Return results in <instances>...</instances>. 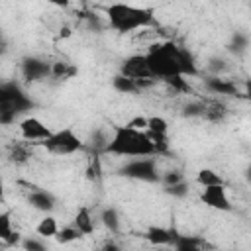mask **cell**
I'll use <instances>...</instances> for the list:
<instances>
[{"mask_svg":"<svg viewBox=\"0 0 251 251\" xmlns=\"http://www.w3.org/2000/svg\"><path fill=\"white\" fill-rule=\"evenodd\" d=\"M143 235H145V239H147L151 245H155V247H169V245H173V243L176 241V237H178V233H176L175 229L163 227V226H151V227L145 229Z\"/></svg>","mask_w":251,"mask_h":251,"instance_id":"11","label":"cell"},{"mask_svg":"<svg viewBox=\"0 0 251 251\" xmlns=\"http://www.w3.org/2000/svg\"><path fill=\"white\" fill-rule=\"evenodd\" d=\"M106 155L116 157H155V147L145 131H137L124 126H114L112 135L108 137V143L104 147Z\"/></svg>","mask_w":251,"mask_h":251,"instance_id":"2","label":"cell"},{"mask_svg":"<svg viewBox=\"0 0 251 251\" xmlns=\"http://www.w3.org/2000/svg\"><path fill=\"white\" fill-rule=\"evenodd\" d=\"M196 184H200L202 188H206V186H218V184H224V178L214 169H200L198 175H196Z\"/></svg>","mask_w":251,"mask_h":251,"instance_id":"20","label":"cell"},{"mask_svg":"<svg viewBox=\"0 0 251 251\" xmlns=\"http://www.w3.org/2000/svg\"><path fill=\"white\" fill-rule=\"evenodd\" d=\"M126 126L131 127V129H137V131H145V129H147V118H145V116H135V118H131Z\"/></svg>","mask_w":251,"mask_h":251,"instance_id":"34","label":"cell"},{"mask_svg":"<svg viewBox=\"0 0 251 251\" xmlns=\"http://www.w3.org/2000/svg\"><path fill=\"white\" fill-rule=\"evenodd\" d=\"M6 51H8V43H6L4 39H0V57H2Z\"/></svg>","mask_w":251,"mask_h":251,"instance_id":"37","label":"cell"},{"mask_svg":"<svg viewBox=\"0 0 251 251\" xmlns=\"http://www.w3.org/2000/svg\"><path fill=\"white\" fill-rule=\"evenodd\" d=\"M120 175L122 176H127V178H133V180H141V182H159L161 180V175H159L155 157L131 159V161H127L120 169Z\"/></svg>","mask_w":251,"mask_h":251,"instance_id":"6","label":"cell"},{"mask_svg":"<svg viewBox=\"0 0 251 251\" xmlns=\"http://www.w3.org/2000/svg\"><path fill=\"white\" fill-rule=\"evenodd\" d=\"M73 226L82 233V235H92L94 233V218H92V212L88 206H80L75 214V220H73Z\"/></svg>","mask_w":251,"mask_h":251,"instance_id":"16","label":"cell"},{"mask_svg":"<svg viewBox=\"0 0 251 251\" xmlns=\"http://www.w3.org/2000/svg\"><path fill=\"white\" fill-rule=\"evenodd\" d=\"M153 251H163V249H161V247H155V249H153Z\"/></svg>","mask_w":251,"mask_h":251,"instance_id":"39","label":"cell"},{"mask_svg":"<svg viewBox=\"0 0 251 251\" xmlns=\"http://www.w3.org/2000/svg\"><path fill=\"white\" fill-rule=\"evenodd\" d=\"M80 237H82V233L75 226H65V227H59V231H57V235L53 239L59 245H67V243H73V241H76Z\"/></svg>","mask_w":251,"mask_h":251,"instance_id":"23","label":"cell"},{"mask_svg":"<svg viewBox=\"0 0 251 251\" xmlns=\"http://www.w3.org/2000/svg\"><path fill=\"white\" fill-rule=\"evenodd\" d=\"M155 80L153 78H145V80H131V78H126L122 75H114L112 78V86L114 90H118L120 94H137L149 86H153Z\"/></svg>","mask_w":251,"mask_h":251,"instance_id":"12","label":"cell"},{"mask_svg":"<svg viewBox=\"0 0 251 251\" xmlns=\"http://www.w3.org/2000/svg\"><path fill=\"white\" fill-rule=\"evenodd\" d=\"M208 69L214 73L212 76H220V73H224V71L227 69V65H226V61H224V59H220V57H214V59H210V65H208Z\"/></svg>","mask_w":251,"mask_h":251,"instance_id":"33","label":"cell"},{"mask_svg":"<svg viewBox=\"0 0 251 251\" xmlns=\"http://www.w3.org/2000/svg\"><path fill=\"white\" fill-rule=\"evenodd\" d=\"M86 178L92 182H98L102 178V161H100V153L90 155L88 167H86Z\"/></svg>","mask_w":251,"mask_h":251,"instance_id":"25","label":"cell"},{"mask_svg":"<svg viewBox=\"0 0 251 251\" xmlns=\"http://www.w3.org/2000/svg\"><path fill=\"white\" fill-rule=\"evenodd\" d=\"M247 45H249L247 35H243V33H235V35H233V41H231V45H229V49L235 51V53H243V51L247 49Z\"/></svg>","mask_w":251,"mask_h":251,"instance_id":"32","label":"cell"},{"mask_svg":"<svg viewBox=\"0 0 251 251\" xmlns=\"http://www.w3.org/2000/svg\"><path fill=\"white\" fill-rule=\"evenodd\" d=\"M165 192H167V194H171V196H175V198H184V196L188 194V182H186V180H182V182H178V184L167 186V188H165Z\"/></svg>","mask_w":251,"mask_h":251,"instance_id":"31","label":"cell"},{"mask_svg":"<svg viewBox=\"0 0 251 251\" xmlns=\"http://www.w3.org/2000/svg\"><path fill=\"white\" fill-rule=\"evenodd\" d=\"M100 222L106 229H110V233H120V226H122V220H120V214L114 206H108L100 212Z\"/></svg>","mask_w":251,"mask_h":251,"instance_id":"19","label":"cell"},{"mask_svg":"<svg viewBox=\"0 0 251 251\" xmlns=\"http://www.w3.org/2000/svg\"><path fill=\"white\" fill-rule=\"evenodd\" d=\"M69 35H71V29L69 27H63L61 29V37H69Z\"/></svg>","mask_w":251,"mask_h":251,"instance_id":"38","label":"cell"},{"mask_svg":"<svg viewBox=\"0 0 251 251\" xmlns=\"http://www.w3.org/2000/svg\"><path fill=\"white\" fill-rule=\"evenodd\" d=\"M145 131H151V133H159V135H167L169 131V122L161 116H149L147 118V129Z\"/></svg>","mask_w":251,"mask_h":251,"instance_id":"26","label":"cell"},{"mask_svg":"<svg viewBox=\"0 0 251 251\" xmlns=\"http://www.w3.org/2000/svg\"><path fill=\"white\" fill-rule=\"evenodd\" d=\"M0 39H4V37H2V31H0Z\"/></svg>","mask_w":251,"mask_h":251,"instance_id":"41","label":"cell"},{"mask_svg":"<svg viewBox=\"0 0 251 251\" xmlns=\"http://www.w3.org/2000/svg\"><path fill=\"white\" fill-rule=\"evenodd\" d=\"M41 147L53 155H73L84 149V143L71 127H63V129L53 131L45 141H41Z\"/></svg>","mask_w":251,"mask_h":251,"instance_id":"5","label":"cell"},{"mask_svg":"<svg viewBox=\"0 0 251 251\" xmlns=\"http://www.w3.org/2000/svg\"><path fill=\"white\" fill-rule=\"evenodd\" d=\"M200 202L212 210H218V212H231V200L227 196V190L224 184H218V186H206L202 188L200 192Z\"/></svg>","mask_w":251,"mask_h":251,"instance_id":"10","label":"cell"},{"mask_svg":"<svg viewBox=\"0 0 251 251\" xmlns=\"http://www.w3.org/2000/svg\"><path fill=\"white\" fill-rule=\"evenodd\" d=\"M184 180V175L180 173V171H167V173H163L161 175V184H163V188H167V186H173V184H178V182H182Z\"/></svg>","mask_w":251,"mask_h":251,"instance_id":"29","label":"cell"},{"mask_svg":"<svg viewBox=\"0 0 251 251\" xmlns=\"http://www.w3.org/2000/svg\"><path fill=\"white\" fill-rule=\"evenodd\" d=\"M173 92H176V94H186V92H190V84H188V80H186V76H171V78H167V80H163Z\"/></svg>","mask_w":251,"mask_h":251,"instance_id":"27","label":"cell"},{"mask_svg":"<svg viewBox=\"0 0 251 251\" xmlns=\"http://www.w3.org/2000/svg\"><path fill=\"white\" fill-rule=\"evenodd\" d=\"M173 247L175 251H202V241L190 235H178Z\"/></svg>","mask_w":251,"mask_h":251,"instance_id":"24","label":"cell"},{"mask_svg":"<svg viewBox=\"0 0 251 251\" xmlns=\"http://www.w3.org/2000/svg\"><path fill=\"white\" fill-rule=\"evenodd\" d=\"M202 114H204V100H192L182 106L184 118H202Z\"/></svg>","mask_w":251,"mask_h":251,"instance_id":"28","label":"cell"},{"mask_svg":"<svg viewBox=\"0 0 251 251\" xmlns=\"http://www.w3.org/2000/svg\"><path fill=\"white\" fill-rule=\"evenodd\" d=\"M100 251H122V247H120L116 241L110 239V241H106V243L100 247Z\"/></svg>","mask_w":251,"mask_h":251,"instance_id":"35","label":"cell"},{"mask_svg":"<svg viewBox=\"0 0 251 251\" xmlns=\"http://www.w3.org/2000/svg\"><path fill=\"white\" fill-rule=\"evenodd\" d=\"M0 96H2V82H0Z\"/></svg>","mask_w":251,"mask_h":251,"instance_id":"40","label":"cell"},{"mask_svg":"<svg viewBox=\"0 0 251 251\" xmlns=\"http://www.w3.org/2000/svg\"><path fill=\"white\" fill-rule=\"evenodd\" d=\"M18 129H20L22 139H25L27 143H31V141L41 143V141H45V139L53 133L51 127L45 126V124H43L39 118H35V116H25V118H22L20 124H18Z\"/></svg>","mask_w":251,"mask_h":251,"instance_id":"8","label":"cell"},{"mask_svg":"<svg viewBox=\"0 0 251 251\" xmlns=\"http://www.w3.org/2000/svg\"><path fill=\"white\" fill-rule=\"evenodd\" d=\"M0 243L10 247L22 243V235L12 227V212H0Z\"/></svg>","mask_w":251,"mask_h":251,"instance_id":"15","label":"cell"},{"mask_svg":"<svg viewBox=\"0 0 251 251\" xmlns=\"http://www.w3.org/2000/svg\"><path fill=\"white\" fill-rule=\"evenodd\" d=\"M204 86L214 94H224V96H237L239 94L237 84L229 78H224V76H206Z\"/></svg>","mask_w":251,"mask_h":251,"instance_id":"14","label":"cell"},{"mask_svg":"<svg viewBox=\"0 0 251 251\" xmlns=\"http://www.w3.org/2000/svg\"><path fill=\"white\" fill-rule=\"evenodd\" d=\"M10 161L16 163V165H22V163H27L29 157H31V151L25 143H12L10 147V153H8Z\"/></svg>","mask_w":251,"mask_h":251,"instance_id":"22","label":"cell"},{"mask_svg":"<svg viewBox=\"0 0 251 251\" xmlns=\"http://www.w3.org/2000/svg\"><path fill=\"white\" fill-rule=\"evenodd\" d=\"M27 202L33 210L37 212H43V214H51L55 210V204H57V198L49 192V190H41V188H33L27 196Z\"/></svg>","mask_w":251,"mask_h":251,"instance_id":"13","label":"cell"},{"mask_svg":"<svg viewBox=\"0 0 251 251\" xmlns=\"http://www.w3.org/2000/svg\"><path fill=\"white\" fill-rule=\"evenodd\" d=\"M118 75H122V76H126V78H131V80L153 78L151 73H149L147 61H145V55H141V53H135V55L126 57V59L120 63ZM153 80H155V78H153Z\"/></svg>","mask_w":251,"mask_h":251,"instance_id":"9","label":"cell"},{"mask_svg":"<svg viewBox=\"0 0 251 251\" xmlns=\"http://www.w3.org/2000/svg\"><path fill=\"white\" fill-rule=\"evenodd\" d=\"M20 245H22L24 251H47L43 239H39V237H31V235H29V237H24Z\"/></svg>","mask_w":251,"mask_h":251,"instance_id":"30","label":"cell"},{"mask_svg":"<svg viewBox=\"0 0 251 251\" xmlns=\"http://www.w3.org/2000/svg\"><path fill=\"white\" fill-rule=\"evenodd\" d=\"M20 71L25 82H39L51 76V63L41 57H24L20 63Z\"/></svg>","mask_w":251,"mask_h":251,"instance_id":"7","label":"cell"},{"mask_svg":"<svg viewBox=\"0 0 251 251\" xmlns=\"http://www.w3.org/2000/svg\"><path fill=\"white\" fill-rule=\"evenodd\" d=\"M226 116H227L226 104H222L218 100H204V114H202L204 120L218 124V122H224Z\"/></svg>","mask_w":251,"mask_h":251,"instance_id":"17","label":"cell"},{"mask_svg":"<svg viewBox=\"0 0 251 251\" xmlns=\"http://www.w3.org/2000/svg\"><path fill=\"white\" fill-rule=\"evenodd\" d=\"M57 231H59V224H57V218L51 216V214H45V216L39 220V224L35 226V233L41 235L43 239H51V237H55Z\"/></svg>","mask_w":251,"mask_h":251,"instance_id":"18","label":"cell"},{"mask_svg":"<svg viewBox=\"0 0 251 251\" xmlns=\"http://www.w3.org/2000/svg\"><path fill=\"white\" fill-rule=\"evenodd\" d=\"M108 25L118 33H131L157 24L153 8H137L129 4H110L106 6Z\"/></svg>","mask_w":251,"mask_h":251,"instance_id":"3","label":"cell"},{"mask_svg":"<svg viewBox=\"0 0 251 251\" xmlns=\"http://www.w3.org/2000/svg\"><path fill=\"white\" fill-rule=\"evenodd\" d=\"M76 75V69L65 61H55L51 63V78H59V80H67L71 76Z\"/></svg>","mask_w":251,"mask_h":251,"instance_id":"21","label":"cell"},{"mask_svg":"<svg viewBox=\"0 0 251 251\" xmlns=\"http://www.w3.org/2000/svg\"><path fill=\"white\" fill-rule=\"evenodd\" d=\"M145 55L151 76L157 80H167L171 76H196L198 67L192 53L186 47L176 45L175 41L153 43Z\"/></svg>","mask_w":251,"mask_h":251,"instance_id":"1","label":"cell"},{"mask_svg":"<svg viewBox=\"0 0 251 251\" xmlns=\"http://www.w3.org/2000/svg\"><path fill=\"white\" fill-rule=\"evenodd\" d=\"M4 198H6V188H4V178L0 175V202H4Z\"/></svg>","mask_w":251,"mask_h":251,"instance_id":"36","label":"cell"},{"mask_svg":"<svg viewBox=\"0 0 251 251\" xmlns=\"http://www.w3.org/2000/svg\"><path fill=\"white\" fill-rule=\"evenodd\" d=\"M33 108V100L18 82H2L0 96V126H12L18 116L29 112Z\"/></svg>","mask_w":251,"mask_h":251,"instance_id":"4","label":"cell"}]
</instances>
